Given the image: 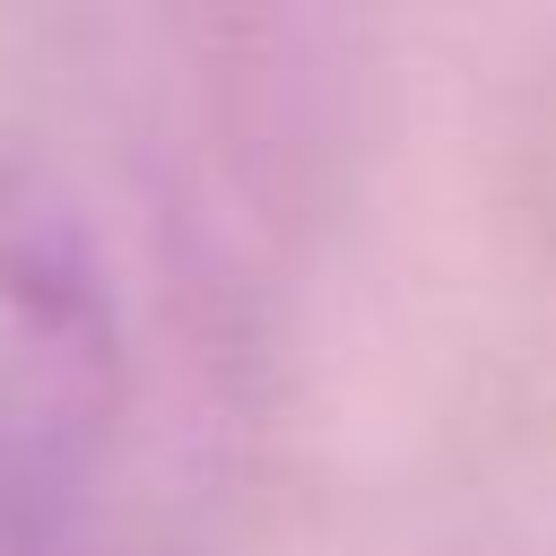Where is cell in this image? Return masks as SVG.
Returning a JSON list of instances; mask_svg holds the SVG:
<instances>
[{
    "label": "cell",
    "mask_w": 556,
    "mask_h": 556,
    "mask_svg": "<svg viewBox=\"0 0 556 556\" xmlns=\"http://www.w3.org/2000/svg\"><path fill=\"white\" fill-rule=\"evenodd\" d=\"M113 426V304L70 208L0 148V521L78 495Z\"/></svg>",
    "instance_id": "1"
}]
</instances>
